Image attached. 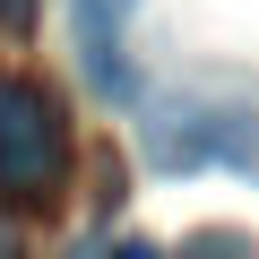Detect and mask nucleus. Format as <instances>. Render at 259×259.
I'll use <instances>...</instances> for the list:
<instances>
[{
	"label": "nucleus",
	"mask_w": 259,
	"mask_h": 259,
	"mask_svg": "<svg viewBox=\"0 0 259 259\" xmlns=\"http://www.w3.org/2000/svg\"><path fill=\"white\" fill-rule=\"evenodd\" d=\"M139 147L156 173H207V164H259V121L207 87H173V95H147V121H139Z\"/></svg>",
	"instance_id": "obj_1"
},
{
	"label": "nucleus",
	"mask_w": 259,
	"mask_h": 259,
	"mask_svg": "<svg viewBox=\"0 0 259 259\" xmlns=\"http://www.w3.org/2000/svg\"><path fill=\"white\" fill-rule=\"evenodd\" d=\"M69 182V121L44 78H0V199L52 207Z\"/></svg>",
	"instance_id": "obj_2"
},
{
	"label": "nucleus",
	"mask_w": 259,
	"mask_h": 259,
	"mask_svg": "<svg viewBox=\"0 0 259 259\" xmlns=\"http://www.w3.org/2000/svg\"><path fill=\"white\" fill-rule=\"evenodd\" d=\"M130 18H139V0H69V35H78V61L95 78V95L130 104L139 95V69H130Z\"/></svg>",
	"instance_id": "obj_3"
},
{
	"label": "nucleus",
	"mask_w": 259,
	"mask_h": 259,
	"mask_svg": "<svg viewBox=\"0 0 259 259\" xmlns=\"http://www.w3.org/2000/svg\"><path fill=\"white\" fill-rule=\"evenodd\" d=\"M182 259H259V242L233 233V225H199V233L182 242Z\"/></svg>",
	"instance_id": "obj_4"
},
{
	"label": "nucleus",
	"mask_w": 259,
	"mask_h": 259,
	"mask_svg": "<svg viewBox=\"0 0 259 259\" xmlns=\"http://www.w3.org/2000/svg\"><path fill=\"white\" fill-rule=\"evenodd\" d=\"M35 18H44V0H0V26L9 35H35Z\"/></svg>",
	"instance_id": "obj_5"
},
{
	"label": "nucleus",
	"mask_w": 259,
	"mask_h": 259,
	"mask_svg": "<svg viewBox=\"0 0 259 259\" xmlns=\"http://www.w3.org/2000/svg\"><path fill=\"white\" fill-rule=\"evenodd\" d=\"M112 259H164V250H156V242H121Z\"/></svg>",
	"instance_id": "obj_6"
}]
</instances>
